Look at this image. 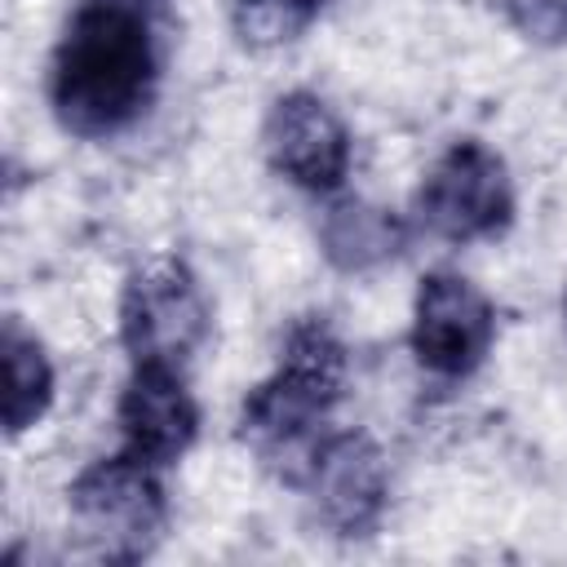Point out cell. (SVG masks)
Masks as SVG:
<instances>
[{
  "instance_id": "cell-14",
  "label": "cell",
  "mask_w": 567,
  "mask_h": 567,
  "mask_svg": "<svg viewBox=\"0 0 567 567\" xmlns=\"http://www.w3.org/2000/svg\"><path fill=\"white\" fill-rule=\"evenodd\" d=\"M128 4H133V0H128Z\"/></svg>"
},
{
  "instance_id": "cell-8",
  "label": "cell",
  "mask_w": 567,
  "mask_h": 567,
  "mask_svg": "<svg viewBox=\"0 0 567 567\" xmlns=\"http://www.w3.org/2000/svg\"><path fill=\"white\" fill-rule=\"evenodd\" d=\"M306 487L315 492L319 518L337 536H363L368 527H377L381 505H385L381 447L368 434H332V439H323Z\"/></svg>"
},
{
  "instance_id": "cell-3",
  "label": "cell",
  "mask_w": 567,
  "mask_h": 567,
  "mask_svg": "<svg viewBox=\"0 0 567 567\" xmlns=\"http://www.w3.org/2000/svg\"><path fill=\"white\" fill-rule=\"evenodd\" d=\"M71 518L106 558H142L164 527V487L137 452L102 456L71 483Z\"/></svg>"
},
{
  "instance_id": "cell-6",
  "label": "cell",
  "mask_w": 567,
  "mask_h": 567,
  "mask_svg": "<svg viewBox=\"0 0 567 567\" xmlns=\"http://www.w3.org/2000/svg\"><path fill=\"white\" fill-rule=\"evenodd\" d=\"M496 337L492 301L461 275H425L412 310V350L439 377H465Z\"/></svg>"
},
{
  "instance_id": "cell-4",
  "label": "cell",
  "mask_w": 567,
  "mask_h": 567,
  "mask_svg": "<svg viewBox=\"0 0 567 567\" xmlns=\"http://www.w3.org/2000/svg\"><path fill=\"white\" fill-rule=\"evenodd\" d=\"M416 213H421L425 230H434L439 239H452V244L496 235L514 213V190H509L505 164L478 142H456L421 182Z\"/></svg>"
},
{
  "instance_id": "cell-10",
  "label": "cell",
  "mask_w": 567,
  "mask_h": 567,
  "mask_svg": "<svg viewBox=\"0 0 567 567\" xmlns=\"http://www.w3.org/2000/svg\"><path fill=\"white\" fill-rule=\"evenodd\" d=\"M0 354H4V430L22 434L53 403V368H49L40 341L18 328V319L4 323Z\"/></svg>"
},
{
  "instance_id": "cell-7",
  "label": "cell",
  "mask_w": 567,
  "mask_h": 567,
  "mask_svg": "<svg viewBox=\"0 0 567 567\" xmlns=\"http://www.w3.org/2000/svg\"><path fill=\"white\" fill-rule=\"evenodd\" d=\"M261 146L270 168L301 190H337L346 182L350 133L315 93H284L266 115Z\"/></svg>"
},
{
  "instance_id": "cell-13",
  "label": "cell",
  "mask_w": 567,
  "mask_h": 567,
  "mask_svg": "<svg viewBox=\"0 0 567 567\" xmlns=\"http://www.w3.org/2000/svg\"><path fill=\"white\" fill-rule=\"evenodd\" d=\"M509 13L532 40L567 35V0H509Z\"/></svg>"
},
{
  "instance_id": "cell-1",
  "label": "cell",
  "mask_w": 567,
  "mask_h": 567,
  "mask_svg": "<svg viewBox=\"0 0 567 567\" xmlns=\"http://www.w3.org/2000/svg\"><path fill=\"white\" fill-rule=\"evenodd\" d=\"M155 93V49L128 0L84 4L53 58L58 120L80 137H111L133 124Z\"/></svg>"
},
{
  "instance_id": "cell-5",
  "label": "cell",
  "mask_w": 567,
  "mask_h": 567,
  "mask_svg": "<svg viewBox=\"0 0 567 567\" xmlns=\"http://www.w3.org/2000/svg\"><path fill=\"white\" fill-rule=\"evenodd\" d=\"M120 328L133 363L177 368L204 341V328H208V306L195 275L182 261L142 266L124 288Z\"/></svg>"
},
{
  "instance_id": "cell-11",
  "label": "cell",
  "mask_w": 567,
  "mask_h": 567,
  "mask_svg": "<svg viewBox=\"0 0 567 567\" xmlns=\"http://www.w3.org/2000/svg\"><path fill=\"white\" fill-rule=\"evenodd\" d=\"M399 239H403L399 221L381 208H368V204H341L323 221V248L346 270H363V266L394 257Z\"/></svg>"
},
{
  "instance_id": "cell-12",
  "label": "cell",
  "mask_w": 567,
  "mask_h": 567,
  "mask_svg": "<svg viewBox=\"0 0 567 567\" xmlns=\"http://www.w3.org/2000/svg\"><path fill=\"white\" fill-rule=\"evenodd\" d=\"M323 0H239L244 9V27L252 35H266V40H288L301 22H310L319 13Z\"/></svg>"
},
{
  "instance_id": "cell-9",
  "label": "cell",
  "mask_w": 567,
  "mask_h": 567,
  "mask_svg": "<svg viewBox=\"0 0 567 567\" xmlns=\"http://www.w3.org/2000/svg\"><path fill=\"white\" fill-rule=\"evenodd\" d=\"M120 430L128 452H137L151 465L177 461L195 430H199V408L168 363H137L124 394H120Z\"/></svg>"
},
{
  "instance_id": "cell-2",
  "label": "cell",
  "mask_w": 567,
  "mask_h": 567,
  "mask_svg": "<svg viewBox=\"0 0 567 567\" xmlns=\"http://www.w3.org/2000/svg\"><path fill=\"white\" fill-rule=\"evenodd\" d=\"M341 368L346 359L337 337L315 319L292 328L279 372L248 394L239 421L244 439L284 483L310 478L323 447V421L341 394Z\"/></svg>"
}]
</instances>
